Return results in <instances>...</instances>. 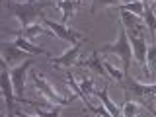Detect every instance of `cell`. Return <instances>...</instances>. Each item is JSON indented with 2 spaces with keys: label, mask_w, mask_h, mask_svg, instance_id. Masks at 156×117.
I'll return each mask as SVG.
<instances>
[{
  "label": "cell",
  "mask_w": 156,
  "mask_h": 117,
  "mask_svg": "<svg viewBox=\"0 0 156 117\" xmlns=\"http://www.w3.org/2000/svg\"><path fill=\"white\" fill-rule=\"evenodd\" d=\"M82 47H84V41H78V43H74V45L68 49L66 53H62V55H58V57H51V62L55 66H61V65L62 66H70V65H74Z\"/></svg>",
  "instance_id": "8fae6325"
},
{
  "label": "cell",
  "mask_w": 156,
  "mask_h": 117,
  "mask_svg": "<svg viewBox=\"0 0 156 117\" xmlns=\"http://www.w3.org/2000/svg\"><path fill=\"white\" fill-rule=\"evenodd\" d=\"M143 18H144V26H146V29L150 31V35L156 37V14H154L152 6H144Z\"/></svg>",
  "instance_id": "2e32d148"
},
{
  "label": "cell",
  "mask_w": 156,
  "mask_h": 117,
  "mask_svg": "<svg viewBox=\"0 0 156 117\" xmlns=\"http://www.w3.org/2000/svg\"><path fill=\"white\" fill-rule=\"evenodd\" d=\"M0 90L4 94V100H6V113H16V107H14V86L12 80H10V70H0Z\"/></svg>",
  "instance_id": "52a82bcc"
},
{
  "label": "cell",
  "mask_w": 156,
  "mask_h": 117,
  "mask_svg": "<svg viewBox=\"0 0 156 117\" xmlns=\"http://www.w3.org/2000/svg\"><path fill=\"white\" fill-rule=\"evenodd\" d=\"M6 117H16V113H6Z\"/></svg>",
  "instance_id": "4316f807"
},
{
  "label": "cell",
  "mask_w": 156,
  "mask_h": 117,
  "mask_svg": "<svg viewBox=\"0 0 156 117\" xmlns=\"http://www.w3.org/2000/svg\"><path fill=\"white\" fill-rule=\"evenodd\" d=\"M92 2H96V6H92V12H96L98 6H101V8H115V6H119L121 0H92Z\"/></svg>",
  "instance_id": "7402d4cb"
},
{
  "label": "cell",
  "mask_w": 156,
  "mask_h": 117,
  "mask_svg": "<svg viewBox=\"0 0 156 117\" xmlns=\"http://www.w3.org/2000/svg\"><path fill=\"white\" fill-rule=\"evenodd\" d=\"M115 10H125V12H131L133 16L136 18H143L144 14V6L140 2H129V4H119V6H115Z\"/></svg>",
  "instance_id": "d6986e66"
},
{
  "label": "cell",
  "mask_w": 156,
  "mask_h": 117,
  "mask_svg": "<svg viewBox=\"0 0 156 117\" xmlns=\"http://www.w3.org/2000/svg\"><path fill=\"white\" fill-rule=\"evenodd\" d=\"M123 82H127V96L135 94L139 98H152V100H156V84H139L131 76H125Z\"/></svg>",
  "instance_id": "ba28073f"
},
{
  "label": "cell",
  "mask_w": 156,
  "mask_h": 117,
  "mask_svg": "<svg viewBox=\"0 0 156 117\" xmlns=\"http://www.w3.org/2000/svg\"><path fill=\"white\" fill-rule=\"evenodd\" d=\"M80 6H82V0H61V2L55 4V8L61 10V14H62V23H66L72 18L74 10L80 8Z\"/></svg>",
  "instance_id": "4fadbf2b"
},
{
  "label": "cell",
  "mask_w": 156,
  "mask_h": 117,
  "mask_svg": "<svg viewBox=\"0 0 156 117\" xmlns=\"http://www.w3.org/2000/svg\"><path fill=\"white\" fill-rule=\"evenodd\" d=\"M131 41V49H133V58L139 61V66L144 70V76L150 78V72H148V65H146V53H148V45H146V37L140 35V37H129Z\"/></svg>",
  "instance_id": "8992f818"
},
{
  "label": "cell",
  "mask_w": 156,
  "mask_h": 117,
  "mask_svg": "<svg viewBox=\"0 0 156 117\" xmlns=\"http://www.w3.org/2000/svg\"><path fill=\"white\" fill-rule=\"evenodd\" d=\"M14 45L16 47H20L22 51H26V53H29V55H47L49 58H51L53 55L51 53H47V49H43V47H37V45H33V43H29L26 37L22 35V33H14Z\"/></svg>",
  "instance_id": "7c38bea8"
},
{
  "label": "cell",
  "mask_w": 156,
  "mask_h": 117,
  "mask_svg": "<svg viewBox=\"0 0 156 117\" xmlns=\"http://www.w3.org/2000/svg\"><path fill=\"white\" fill-rule=\"evenodd\" d=\"M84 65L88 68H92V70H96L98 74H101L107 80V72H105V68H104V65H101V61H100V51H94V53H92V55L84 61Z\"/></svg>",
  "instance_id": "9a60e30c"
},
{
  "label": "cell",
  "mask_w": 156,
  "mask_h": 117,
  "mask_svg": "<svg viewBox=\"0 0 156 117\" xmlns=\"http://www.w3.org/2000/svg\"><path fill=\"white\" fill-rule=\"evenodd\" d=\"M29 80L33 82V86H35L37 90L41 92V94L45 96V98H47L49 101H51L53 105H68V104H72V101H74L76 98H78V96H68V98H62V96H61V94H58V92L55 90V88H53V86H51V84H49V82L45 80V78H41V76L37 74V72H33V70L29 72Z\"/></svg>",
  "instance_id": "3957f363"
},
{
  "label": "cell",
  "mask_w": 156,
  "mask_h": 117,
  "mask_svg": "<svg viewBox=\"0 0 156 117\" xmlns=\"http://www.w3.org/2000/svg\"><path fill=\"white\" fill-rule=\"evenodd\" d=\"M68 84H70V88H72V90H74V94H76L78 98H80L82 101H84V105H88V109L92 111V107H94V104H92V101L88 100V94H86L84 90H82L80 86H78V82L74 80V76H72V74H68Z\"/></svg>",
  "instance_id": "e0dca14e"
},
{
  "label": "cell",
  "mask_w": 156,
  "mask_h": 117,
  "mask_svg": "<svg viewBox=\"0 0 156 117\" xmlns=\"http://www.w3.org/2000/svg\"><path fill=\"white\" fill-rule=\"evenodd\" d=\"M129 2H140V0H123V4H129Z\"/></svg>",
  "instance_id": "484cf974"
},
{
  "label": "cell",
  "mask_w": 156,
  "mask_h": 117,
  "mask_svg": "<svg viewBox=\"0 0 156 117\" xmlns=\"http://www.w3.org/2000/svg\"><path fill=\"white\" fill-rule=\"evenodd\" d=\"M146 65H148V72H150V80L156 76V43L148 47L146 53Z\"/></svg>",
  "instance_id": "ffe728a7"
},
{
  "label": "cell",
  "mask_w": 156,
  "mask_h": 117,
  "mask_svg": "<svg viewBox=\"0 0 156 117\" xmlns=\"http://www.w3.org/2000/svg\"><path fill=\"white\" fill-rule=\"evenodd\" d=\"M0 117H6V115H2V113H0Z\"/></svg>",
  "instance_id": "f1b7e54d"
},
{
  "label": "cell",
  "mask_w": 156,
  "mask_h": 117,
  "mask_svg": "<svg viewBox=\"0 0 156 117\" xmlns=\"http://www.w3.org/2000/svg\"><path fill=\"white\" fill-rule=\"evenodd\" d=\"M0 2H2V0H0Z\"/></svg>",
  "instance_id": "4dcf8cb0"
},
{
  "label": "cell",
  "mask_w": 156,
  "mask_h": 117,
  "mask_svg": "<svg viewBox=\"0 0 156 117\" xmlns=\"http://www.w3.org/2000/svg\"><path fill=\"white\" fill-rule=\"evenodd\" d=\"M0 68H2V70H6V68H8V65H6V62H4L2 55H0Z\"/></svg>",
  "instance_id": "d4e9b609"
},
{
  "label": "cell",
  "mask_w": 156,
  "mask_h": 117,
  "mask_svg": "<svg viewBox=\"0 0 156 117\" xmlns=\"http://www.w3.org/2000/svg\"><path fill=\"white\" fill-rule=\"evenodd\" d=\"M49 6H55L53 0H27V2H14L8 0L6 8L14 18L20 20V29H26L31 26V22H35L37 18H43V10Z\"/></svg>",
  "instance_id": "6da1fadb"
},
{
  "label": "cell",
  "mask_w": 156,
  "mask_h": 117,
  "mask_svg": "<svg viewBox=\"0 0 156 117\" xmlns=\"http://www.w3.org/2000/svg\"><path fill=\"white\" fill-rule=\"evenodd\" d=\"M121 113H123V117H135L136 113H140V105H136L135 101H131L129 98H127V101L123 104V107H121Z\"/></svg>",
  "instance_id": "44dd1931"
},
{
  "label": "cell",
  "mask_w": 156,
  "mask_h": 117,
  "mask_svg": "<svg viewBox=\"0 0 156 117\" xmlns=\"http://www.w3.org/2000/svg\"><path fill=\"white\" fill-rule=\"evenodd\" d=\"M0 55H2L4 62L8 65V68H12V66H16V62L20 58H26V51L16 47L14 41L12 43H0Z\"/></svg>",
  "instance_id": "30bf717a"
},
{
  "label": "cell",
  "mask_w": 156,
  "mask_h": 117,
  "mask_svg": "<svg viewBox=\"0 0 156 117\" xmlns=\"http://www.w3.org/2000/svg\"><path fill=\"white\" fill-rule=\"evenodd\" d=\"M43 26L49 27L57 37H61L62 41H66V43H72V45H74V43L82 41V35H80V33L74 31V29H68L65 23H58V22H53V20L43 18Z\"/></svg>",
  "instance_id": "5b68a950"
},
{
  "label": "cell",
  "mask_w": 156,
  "mask_h": 117,
  "mask_svg": "<svg viewBox=\"0 0 156 117\" xmlns=\"http://www.w3.org/2000/svg\"><path fill=\"white\" fill-rule=\"evenodd\" d=\"M104 68H105V72H109V74L115 78V80H119V82H123V80H125V74H123V72H119V70H117V68H115L113 65H111V62H105V65H104Z\"/></svg>",
  "instance_id": "603a6c76"
},
{
  "label": "cell",
  "mask_w": 156,
  "mask_h": 117,
  "mask_svg": "<svg viewBox=\"0 0 156 117\" xmlns=\"http://www.w3.org/2000/svg\"><path fill=\"white\" fill-rule=\"evenodd\" d=\"M0 96H4V94H2V90H0Z\"/></svg>",
  "instance_id": "83f0119b"
},
{
  "label": "cell",
  "mask_w": 156,
  "mask_h": 117,
  "mask_svg": "<svg viewBox=\"0 0 156 117\" xmlns=\"http://www.w3.org/2000/svg\"><path fill=\"white\" fill-rule=\"evenodd\" d=\"M92 96H98V98H100V100H101V105H104L113 117H121V107H119V105H115L113 101L109 100V96H107V88H105V90H96V88H94Z\"/></svg>",
  "instance_id": "5bb4252c"
},
{
  "label": "cell",
  "mask_w": 156,
  "mask_h": 117,
  "mask_svg": "<svg viewBox=\"0 0 156 117\" xmlns=\"http://www.w3.org/2000/svg\"><path fill=\"white\" fill-rule=\"evenodd\" d=\"M18 33H22L23 37L27 39V41H31L35 35H41V33H49V29L47 27H43V26H37V23H33V26H29L26 29H20Z\"/></svg>",
  "instance_id": "ac0fdd59"
},
{
  "label": "cell",
  "mask_w": 156,
  "mask_h": 117,
  "mask_svg": "<svg viewBox=\"0 0 156 117\" xmlns=\"http://www.w3.org/2000/svg\"><path fill=\"white\" fill-rule=\"evenodd\" d=\"M100 53H111V55H119L121 61H123V66H125V76H127V70L131 66V61H133V49H131V41H129V35L125 31V26L121 23L119 26V33H117V39L111 45H104L100 49Z\"/></svg>",
  "instance_id": "7a4b0ae2"
},
{
  "label": "cell",
  "mask_w": 156,
  "mask_h": 117,
  "mask_svg": "<svg viewBox=\"0 0 156 117\" xmlns=\"http://www.w3.org/2000/svg\"><path fill=\"white\" fill-rule=\"evenodd\" d=\"M119 12V16H121V22H123V26H125V31H127V35L129 37H140V35H144V31H143V22H140L136 16H133L131 12H125V10H117Z\"/></svg>",
  "instance_id": "9c48e42d"
},
{
  "label": "cell",
  "mask_w": 156,
  "mask_h": 117,
  "mask_svg": "<svg viewBox=\"0 0 156 117\" xmlns=\"http://www.w3.org/2000/svg\"><path fill=\"white\" fill-rule=\"evenodd\" d=\"M33 65V57L26 58V61L22 62V65H16L12 68H8L10 70V80H12V86H14V92H16L18 96V101H22V104H26V98H23V86H26V72L29 70V66Z\"/></svg>",
  "instance_id": "277c9868"
},
{
  "label": "cell",
  "mask_w": 156,
  "mask_h": 117,
  "mask_svg": "<svg viewBox=\"0 0 156 117\" xmlns=\"http://www.w3.org/2000/svg\"><path fill=\"white\" fill-rule=\"evenodd\" d=\"M78 86L90 96H92V92H94V80H92V78H82V80L78 82Z\"/></svg>",
  "instance_id": "cb8c5ba5"
},
{
  "label": "cell",
  "mask_w": 156,
  "mask_h": 117,
  "mask_svg": "<svg viewBox=\"0 0 156 117\" xmlns=\"http://www.w3.org/2000/svg\"><path fill=\"white\" fill-rule=\"evenodd\" d=\"M0 70H2V68H0Z\"/></svg>",
  "instance_id": "f546056e"
}]
</instances>
